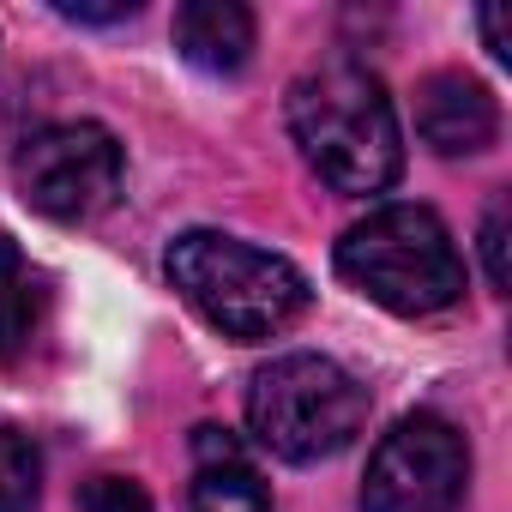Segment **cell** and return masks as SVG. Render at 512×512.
Wrapping results in <instances>:
<instances>
[{
	"mask_svg": "<svg viewBox=\"0 0 512 512\" xmlns=\"http://www.w3.org/2000/svg\"><path fill=\"white\" fill-rule=\"evenodd\" d=\"M61 19H79V25H115V19H133L139 0H61L55 7Z\"/></svg>",
	"mask_w": 512,
	"mask_h": 512,
	"instance_id": "5bb4252c",
	"label": "cell"
},
{
	"mask_svg": "<svg viewBox=\"0 0 512 512\" xmlns=\"http://www.w3.org/2000/svg\"><path fill=\"white\" fill-rule=\"evenodd\" d=\"M43 500V452L31 434L0 428V512H37Z\"/></svg>",
	"mask_w": 512,
	"mask_h": 512,
	"instance_id": "8fae6325",
	"label": "cell"
},
{
	"mask_svg": "<svg viewBox=\"0 0 512 512\" xmlns=\"http://www.w3.org/2000/svg\"><path fill=\"white\" fill-rule=\"evenodd\" d=\"M482 37H488V55H494V61H506V55H512V49H506V13H500V7H488V13H482Z\"/></svg>",
	"mask_w": 512,
	"mask_h": 512,
	"instance_id": "9a60e30c",
	"label": "cell"
},
{
	"mask_svg": "<svg viewBox=\"0 0 512 512\" xmlns=\"http://www.w3.org/2000/svg\"><path fill=\"white\" fill-rule=\"evenodd\" d=\"M506 193H494V205H488V217H482V266H488V284L494 290H506Z\"/></svg>",
	"mask_w": 512,
	"mask_h": 512,
	"instance_id": "4fadbf2b",
	"label": "cell"
},
{
	"mask_svg": "<svg viewBox=\"0 0 512 512\" xmlns=\"http://www.w3.org/2000/svg\"><path fill=\"white\" fill-rule=\"evenodd\" d=\"M193 452H199V470L187 488V512H272L260 470L241 458V446L223 428H193Z\"/></svg>",
	"mask_w": 512,
	"mask_h": 512,
	"instance_id": "ba28073f",
	"label": "cell"
},
{
	"mask_svg": "<svg viewBox=\"0 0 512 512\" xmlns=\"http://www.w3.org/2000/svg\"><path fill=\"white\" fill-rule=\"evenodd\" d=\"M470 482V446L446 416H404L368 458L362 512H452Z\"/></svg>",
	"mask_w": 512,
	"mask_h": 512,
	"instance_id": "8992f818",
	"label": "cell"
},
{
	"mask_svg": "<svg viewBox=\"0 0 512 512\" xmlns=\"http://www.w3.org/2000/svg\"><path fill=\"white\" fill-rule=\"evenodd\" d=\"M169 278L187 296V308L205 326H217L223 338H235V344L278 338L308 308V278L284 260V253H266V247L241 241V235H223V229L175 235Z\"/></svg>",
	"mask_w": 512,
	"mask_h": 512,
	"instance_id": "7a4b0ae2",
	"label": "cell"
},
{
	"mask_svg": "<svg viewBox=\"0 0 512 512\" xmlns=\"http://www.w3.org/2000/svg\"><path fill=\"white\" fill-rule=\"evenodd\" d=\"M175 49L205 73H241L253 55V13L241 0H187L175 13Z\"/></svg>",
	"mask_w": 512,
	"mask_h": 512,
	"instance_id": "9c48e42d",
	"label": "cell"
},
{
	"mask_svg": "<svg viewBox=\"0 0 512 512\" xmlns=\"http://www.w3.org/2000/svg\"><path fill=\"white\" fill-rule=\"evenodd\" d=\"M368 422V386L332 356H278L247 386V428L266 452L314 464L344 452Z\"/></svg>",
	"mask_w": 512,
	"mask_h": 512,
	"instance_id": "277c9868",
	"label": "cell"
},
{
	"mask_svg": "<svg viewBox=\"0 0 512 512\" xmlns=\"http://www.w3.org/2000/svg\"><path fill=\"white\" fill-rule=\"evenodd\" d=\"M79 512H151L145 488L127 482V476H91L79 488Z\"/></svg>",
	"mask_w": 512,
	"mask_h": 512,
	"instance_id": "7c38bea8",
	"label": "cell"
},
{
	"mask_svg": "<svg viewBox=\"0 0 512 512\" xmlns=\"http://www.w3.org/2000/svg\"><path fill=\"white\" fill-rule=\"evenodd\" d=\"M338 272L386 314L422 320L464 296V260L428 205H380L338 241Z\"/></svg>",
	"mask_w": 512,
	"mask_h": 512,
	"instance_id": "3957f363",
	"label": "cell"
},
{
	"mask_svg": "<svg viewBox=\"0 0 512 512\" xmlns=\"http://www.w3.org/2000/svg\"><path fill=\"white\" fill-rule=\"evenodd\" d=\"M416 133L440 151V157H470L500 133V109L494 97L464 79V73H434L416 91Z\"/></svg>",
	"mask_w": 512,
	"mask_h": 512,
	"instance_id": "52a82bcc",
	"label": "cell"
},
{
	"mask_svg": "<svg viewBox=\"0 0 512 512\" xmlns=\"http://www.w3.org/2000/svg\"><path fill=\"white\" fill-rule=\"evenodd\" d=\"M43 314H49V284H43V272L25 260L7 235H0V362H19V356L37 344Z\"/></svg>",
	"mask_w": 512,
	"mask_h": 512,
	"instance_id": "30bf717a",
	"label": "cell"
},
{
	"mask_svg": "<svg viewBox=\"0 0 512 512\" xmlns=\"http://www.w3.org/2000/svg\"><path fill=\"white\" fill-rule=\"evenodd\" d=\"M290 133L314 175L338 193H386L404 175L398 109L386 85L350 55H332L290 85Z\"/></svg>",
	"mask_w": 512,
	"mask_h": 512,
	"instance_id": "6da1fadb",
	"label": "cell"
},
{
	"mask_svg": "<svg viewBox=\"0 0 512 512\" xmlns=\"http://www.w3.org/2000/svg\"><path fill=\"white\" fill-rule=\"evenodd\" d=\"M13 175H19V193L31 211H43L55 223H85V217L109 211L121 193V145L97 121H61V127H43L25 139Z\"/></svg>",
	"mask_w": 512,
	"mask_h": 512,
	"instance_id": "5b68a950",
	"label": "cell"
}]
</instances>
